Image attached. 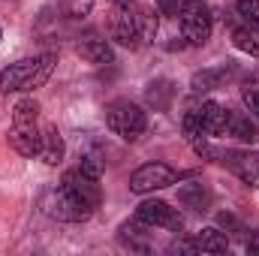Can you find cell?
Wrapping results in <instances>:
<instances>
[{"instance_id": "cell-20", "label": "cell", "mask_w": 259, "mask_h": 256, "mask_svg": "<svg viewBox=\"0 0 259 256\" xmlns=\"http://www.w3.org/2000/svg\"><path fill=\"white\" fill-rule=\"evenodd\" d=\"M226 78V66H214V69H202V72H196L193 81H190V88H193L196 94H202V91H214V88H220V81Z\"/></svg>"}, {"instance_id": "cell-8", "label": "cell", "mask_w": 259, "mask_h": 256, "mask_svg": "<svg viewBox=\"0 0 259 256\" xmlns=\"http://www.w3.org/2000/svg\"><path fill=\"white\" fill-rule=\"evenodd\" d=\"M58 187H64V190H69L72 196H78V199L88 202L91 208H100V199H103V193H100V178L81 172L78 166L69 169V172H64V178H61Z\"/></svg>"}, {"instance_id": "cell-22", "label": "cell", "mask_w": 259, "mask_h": 256, "mask_svg": "<svg viewBox=\"0 0 259 256\" xmlns=\"http://www.w3.org/2000/svg\"><path fill=\"white\" fill-rule=\"evenodd\" d=\"M199 3H205V0H157V6H160L166 15H172V18H181L187 9H193Z\"/></svg>"}, {"instance_id": "cell-10", "label": "cell", "mask_w": 259, "mask_h": 256, "mask_svg": "<svg viewBox=\"0 0 259 256\" xmlns=\"http://www.w3.org/2000/svg\"><path fill=\"white\" fill-rule=\"evenodd\" d=\"M39 139H42V130L36 124H12L9 130V145L21 157H39Z\"/></svg>"}, {"instance_id": "cell-3", "label": "cell", "mask_w": 259, "mask_h": 256, "mask_svg": "<svg viewBox=\"0 0 259 256\" xmlns=\"http://www.w3.org/2000/svg\"><path fill=\"white\" fill-rule=\"evenodd\" d=\"M106 124L112 133H118L121 139H127V142H136L145 127H148V118H145V112L136 106V103H130V100H115V103H109V109H106Z\"/></svg>"}, {"instance_id": "cell-28", "label": "cell", "mask_w": 259, "mask_h": 256, "mask_svg": "<svg viewBox=\"0 0 259 256\" xmlns=\"http://www.w3.org/2000/svg\"><path fill=\"white\" fill-rule=\"evenodd\" d=\"M0 36H3V30H0Z\"/></svg>"}, {"instance_id": "cell-18", "label": "cell", "mask_w": 259, "mask_h": 256, "mask_svg": "<svg viewBox=\"0 0 259 256\" xmlns=\"http://www.w3.org/2000/svg\"><path fill=\"white\" fill-rule=\"evenodd\" d=\"M232 42H235V49L247 52L250 58H259V27H253V24L232 27Z\"/></svg>"}, {"instance_id": "cell-25", "label": "cell", "mask_w": 259, "mask_h": 256, "mask_svg": "<svg viewBox=\"0 0 259 256\" xmlns=\"http://www.w3.org/2000/svg\"><path fill=\"white\" fill-rule=\"evenodd\" d=\"M241 97H244V106L250 109V115H256L259 118V88H244Z\"/></svg>"}, {"instance_id": "cell-9", "label": "cell", "mask_w": 259, "mask_h": 256, "mask_svg": "<svg viewBox=\"0 0 259 256\" xmlns=\"http://www.w3.org/2000/svg\"><path fill=\"white\" fill-rule=\"evenodd\" d=\"M211 27H214V18H211L205 3H199V6L187 9L181 15V30H184V39L190 46H205L208 36H211Z\"/></svg>"}, {"instance_id": "cell-19", "label": "cell", "mask_w": 259, "mask_h": 256, "mask_svg": "<svg viewBox=\"0 0 259 256\" xmlns=\"http://www.w3.org/2000/svg\"><path fill=\"white\" fill-rule=\"evenodd\" d=\"M172 81H166V78H157V81H151L148 84V91H145V100H148V106H154V109H166L169 103H172Z\"/></svg>"}, {"instance_id": "cell-1", "label": "cell", "mask_w": 259, "mask_h": 256, "mask_svg": "<svg viewBox=\"0 0 259 256\" xmlns=\"http://www.w3.org/2000/svg\"><path fill=\"white\" fill-rule=\"evenodd\" d=\"M58 64V55L55 52H46V55H36V58H27V61H18V64L0 69V94H18V91H36L42 88Z\"/></svg>"}, {"instance_id": "cell-27", "label": "cell", "mask_w": 259, "mask_h": 256, "mask_svg": "<svg viewBox=\"0 0 259 256\" xmlns=\"http://www.w3.org/2000/svg\"><path fill=\"white\" fill-rule=\"evenodd\" d=\"M109 3H115V6H127V3H133V0H109Z\"/></svg>"}, {"instance_id": "cell-5", "label": "cell", "mask_w": 259, "mask_h": 256, "mask_svg": "<svg viewBox=\"0 0 259 256\" xmlns=\"http://www.w3.org/2000/svg\"><path fill=\"white\" fill-rule=\"evenodd\" d=\"M175 184V172L166 166V163H145L139 166L133 175H130V190L133 193H154V190H163Z\"/></svg>"}, {"instance_id": "cell-24", "label": "cell", "mask_w": 259, "mask_h": 256, "mask_svg": "<svg viewBox=\"0 0 259 256\" xmlns=\"http://www.w3.org/2000/svg\"><path fill=\"white\" fill-rule=\"evenodd\" d=\"M94 9V0H64V12L69 18H84Z\"/></svg>"}, {"instance_id": "cell-6", "label": "cell", "mask_w": 259, "mask_h": 256, "mask_svg": "<svg viewBox=\"0 0 259 256\" xmlns=\"http://www.w3.org/2000/svg\"><path fill=\"white\" fill-rule=\"evenodd\" d=\"M49 214H52L55 220H64V223H81V220H88V217L94 214V208H91L88 202H81L78 196H72L69 190L58 187V193H55L52 202H49Z\"/></svg>"}, {"instance_id": "cell-14", "label": "cell", "mask_w": 259, "mask_h": 256, "mask_svg": "<svg viewBox=\"0 0 259 256\" xmlns=\"http://www.w3.org/2000/svg\"><path fill=\"white\" fill-rule=\"evenodd\" d=\"M226 136H232V139H238V142H256L259 139V127L253 124V118L250 115H244V112H232L229 109V121H226Z\"/></svg>"}, {"instance_id": "cell-16", "label": "cell", "mask_w": 259, "mask_h": 256, "mask_svg": "<svg viewBox=\"0 0 259 256\" xmlns=\"http://www.w3.org/2000/svg\"><path fill=\"white\" fill-rule=\"evenodd\" d=\"M148 223H142L139 217L136 220H127V223H121V229H118V238L133 247V250H148Z\"/></svg>"}, {"instance_id": "cell-7", "label": "cell", "mask_w": 259, "mask_h": 256, "mask_svg": "<svg viewBox=\"0 0 259 256\" xmlns=\"http://www.w3.org/2000/svg\"><path fill=\"white\" fill-rule=\"evenodd\" d=\"M247 187H259V151H220V160Z\"/></svg>"}, {"instance_id": "cell-21", "label": "cell", "mask_w": 259, "mask_h": 256, "mask_svg": "<svg viewBox=\"0 0 259 256\" xmlns=\"http://www.w3.org/2000/svg\"><path fill=\"white\" fill-rule=\"evenodd\" d=\"M36 118H39V103H36L33 97H24V100L15 103V109H12V124H36Z\"/></svg>"}, {"instance_id": "cell-11", "label": "cell", "mask_w": 259, "mask_h": 256, "mask_svg": "<svg viewBox=\"0 0 259 256\" xmlns=\"http://www.w3.org/2000/svg\"><path fill=\"white\" fill-rule=\"evenodd\" d=\"M196 115H199V121H202L208 136H226V121H229V109L226 106L208 100V103H202L196 109Z\"/></svg>"}, {"instance_id": "cell-4", "label": "cell", "mask_w": 259, "mask_h": 256, "mask_svg": "<svg viewBox=\"0 0 259 256\" xmlns=\"http://www.w3.org/2000/svg\"><path fill=\"white\" fill-rule=\"evenodd\" d=\"M136 217L148 226H163L169 232H181L184 229V217L178 214V208H172L169 202L163 199H145L139 208H136Z\"/></svg>"}, {"instance_id": "cell-15", "label": "cell", "mask_w": 259, "mask_h": 256, "mask_svg": "<svg viewBox=\"0 0 259 256\" xmlns=\"http://www.w3.org/2000/svg\"><path fill=\"white\" fill-rule=\"evenodd\" d=\"M178 202L184 205V208H190V211H208V205H211V190L205 187V184H199V181H190V184H184L181 190H178Z\"/></svg>"}, {"instance_id": "cell-23", "label": "cell", "mask_w": 259, "mask_h": 256, "mask_svg": "<svg viewBox=\"0 0 259 256\" xmlns=\"http://www.w3.org/2000/svg\"><path fill=\"white\" fill-rule=\"evenodd\" d=\"M235 9L247 24L259 27V0H235Z\"/></svg>"}, {"instance_id": "cell-17", "label": "cell", "mask_w": 259, "mask_h": 256, "mask_svg": "<svg viewBox=\"0 0 259 256\" xmlns=\"http://www.w3.org/2000/svg\"><path fill=\"white\" fill-rule=\"evenodd\" d=\"M193 244H196V253H199V250H202V253H226V250H229V238H226V232H220V229H202L193 238Z\"/></svg>"}, {"instance_id": "cell-12", "label": "cell", "mask_w": 259, "mask_h": 256, "mask_svg": "<svg viewBox=\"0 0 259 256\" xmlns=\"http://www.w3.org/2000/svg\"><path fill=\"white\" fill-rule=\"evenodd\" d=\"M75 52H78V58H81V61L97 64V66H106V64H112V61H115L112 46H109L106 39H97V36H84V39L75 46Z\"/></svg>"}, {"instance_id": "cell-13", "label": "cell", "mask_w": 259, "mask_h": 256, "mask_svg": "<svg viewBox=\"0 0 259 256\" xmlns=\"http://www.w3.org/2000/svg\"><path fill=\"white\" fill-rule=\"evenodd\" d=\"M66 154V145L64 139H61V133L58 127H42V139H39V157H42V163H49V166H58L61 160H64Z\"/></svg>"}, {"instance_id": "cell-26", "label": "cell", "mask_w": 259, "mask_h": 256, "mask_svg": "<svg viewBox=\"0 0 259 256\" xmlns=\"http://www.w3.org/2000/svg\"><path fill=\"white\" fill-rule=\"evenodd\" d=\"M78 169H81V172H88V175H94V178H100V172H103V163H100L97 157H81Z\"/></svg>"}, {"instance_id": "cell-2", "label": "cell", "mask_w": 259, "mask_h": 256, "mask_svg": "<svg viewBox=\"0 0 259 256\" xmlns=\"http://www.w3.org/2000/svg\"><path fill=\"white\" fill-rule=\"evenodd\" d=\"M157 33V15L145 6H139L136 0L127 6H115V21H112V36L127 46V49H139L145 42H151Z\"/></svg>"}]
</instances>
